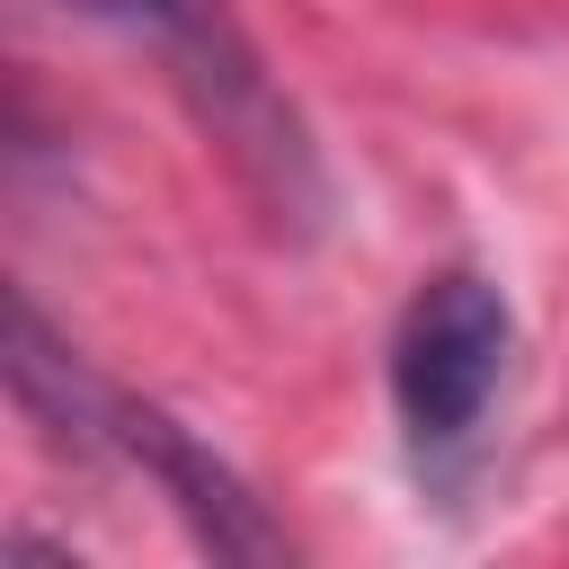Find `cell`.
<instances>
[{"label": "cell", "instance_id": "6da1fadb", "mask_svg": "<svg viewBox=\"0 0 569 569\" xmlns=\"http://www.w3.org/2000/svg\"><path fill=\"white\" fill-rule=\"evenodd\" d=\"M133 44H151L178 80V98L196 107V124L240 160V178L276 204V213H311L320 187H311V142L293 124V107L267 89V62L258 44L240 36L231 0H62Z\"/></svg>", "mask_w": 569, "mask_h": 569}, {"label": "cell", "instance_id": "7a4b0ae2", "mask_svg": "<svg viewBox=\"0 0 569 569\" xmlns=\"http://www.w3.org/2000/svg\"><path fill=\"white\" fill-rule=\"evenodd\" d=\"M507 356H516L507 293L489 276H471V267L427 276L409 293L400 329H391V400H400V427L418 445H462L480 427V409L498 400Z\"/></svg>", "mask_w": 569, "mask_h": 569}]
</instances>
